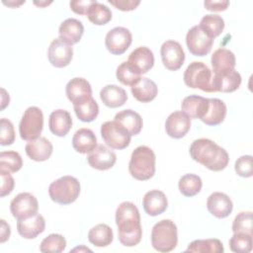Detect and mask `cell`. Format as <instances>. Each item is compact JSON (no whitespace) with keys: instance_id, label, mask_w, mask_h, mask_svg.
<instances>
[{"instance_id":"obj_1","label":"cell","mask_w":253,"mask_h":253,"mask_svg":"<svg viewBox=\"0 0 253 253\" xmlns=\"http://www.w3.org/2000/svg\"><path fill=\"white\" fill-rule=\"evenodd\" d=\"M116 224L120 242L126 247L137 245L142 237L140 214L131 202H123L116 210Z\"/></svg>"},{"instance_id":"obj_2","label":"cell","mask_w":253,"mask_h":253,"mask_svg":"<svg viewBox=\"0 0 253 253\" xmlns=\"http://www.w3.org/2000/svg\"><path fill=\"white\" fill-rule=\"evenodd\" d=\"M191 157L211 171H221L229 162L227 151L209 138L195 139L189 149Z\"/></svg>"},{"instance_id":"obj_3","label":"cell","mask_w":253,"mask_h":253,"mask_svg":"<svg viewBox=\"0 0 253 253\" xmlns=\"http://www.w3.org/2000/svg\"><path fill=\"white\" fill-rule=\"evenodd\" d=\"M128 171L131 177L138 181H146L155 174V154L146 146H137L131 153L128 163Z\"/></svg>"},{"instance_id":"obj_4","label":"cell","mask_w":253,"mask_h":253,"mask_svg":"<svg viewBox=\"0 0 253 253\" xmlns=\"http://www.w3.org/2000/svg\"><path fill=\"white\" fill-rule=\"evenodd\" d=\"M178 230L171 219L156 222L151 230V245L158 252H170L177 246Z\"/></svg>"},{"instance_id":"obj_5","label":"cell","mask_w":253,"mask_h":253,"mask_svg":"<svg viewBox=\"0 0 253 253\" xmlns=\"http://www.w3.org/2000/svg\"><path fill=\"white\" fill-rule=\"evenodd\" d=\"M80 194V183L72 176H62L53 181L48 187L50 199L59 205L74 203Z\"/></svg>"},{"instance_id":"obj_6","label":"cell","mask_w":253,"mask_h":253,"mask_svg":"<svg viewBox=\"0 0 253 253\" xmlns=\"http://www.w3.org/2000/svg\"><path fill=\"white\" fill-rule=\"evenodd\" d=\"M185 84L193 89H201L204 92L212 93V71L201 61H193L186 68L183 76Z\"/></svg>"},{"instance_id":"obj_7","label":"cell","mask_w":253,"mask_h":253,"mask_svg":"<svg viewBox=\"0 0 253 253\" xmlns=\"http://www.w3.org/2000/svg\"><path fill=\"white\" fill-rule=\"evenodd\" d=\"M43 127V115L40 108L32 106L25 112L19 124V133L22 139L31 141L40 137Z\"/></svg>"},{"instance_id":"obj_8","label":"cell","mask_w":253,"mask_h":253,"mask_svg":"<svg viewBox=\"0 0 253 253\" xmlns=\"http://www.w3.org/2000/svg\"><path fill=\"white\" fill-rule=\"evenodd\" d=\"M101 135L105 143L113 149H125L130 143L131 135L117 122L107 121L101 126Z\"/></svg>"},{"instance_id":"obj_9","label":"cell","mask_w":253,"mask_h":253,"mask_svg":"<svg viewBox=\"0 0 253 253\" xmlns=\"http://www.w3.org/2000/svg\"><path fill=\"white\" fill-rule=\"evenodd\" d=\"M10 211L17 220L27 219L38 213L39 203L31 193H20L11 201Z\"/></svg>"},{"instance_id":"obj_10","label":"cell","mask_w":253,"mask_h":253,"mask_svg":"<svg viewBox=\"0 0 253 253\" xmlns=\"http://www.w3.org/2000/svg\"><path fill=\"white\" fill-rule=\"evenodd\" d=\"M213 39L210 38L199 25L193 26L186 35V44L189 51L196 56L207 55L212 47Z\"/></svg>"},{"instance_id":"obj_11","label":"cell","mask_w":253,"mask_h":253,"mask_svg":"<svg viewBox=\"0 0 253 253\" xmlns=\"http://www.w3.org/2000/svg\"><path fill=\"white\" fill-rule=\"evenodd\" d=\"M132 42V36L128 29L115 27L110 30L105 38L107 49L115 55H121L126 51Z\"/></svg>"},{"instance_id":"obj_12","label":"cell","mask_w":253,"mask_h":253,"mask_svg":"<svg viewBox=\"0 0 253 253\" xmlns=\"http://www.w3.org/2000/svg\"><path fill=\"white\" fill-rule=\"evenodd\" d=\"M160 54L163 65L171 71L180 69L185 61V52L182 45L173 40L166 41L162 43Z\"/></svg>"},{"instance_id":"obj_13","label":"cell","mask_w":253,"mask_h":253,"mask_svg":"<svg viewBox=\"0 0 253 253\" xmlns=\"http://www.w3.org/2000/svg\"><path fill=\"white\" fill-rule=\"evenodd\" d=\"M47 57L51 65L57 68L67 66L73 57V48L61 39L52 40L47 50Z\"/></svg>"},{"instance_id":"obj_14","label":"cell","mask_w":253,"mask_h":253,"mask_svg":"<svg viewBox=\"0 0 253 253\" xmlns=\"http://www.w3.org/2000/svg\"><path fill=\"white\" fill-rule=\"evenodd\" d=\"M65 93L73 106L80 105L92 98V88L90 83L82 77H74L65 87Z\"/></svg>"},{"instance_id":"obj_15","label":"cell","mask_w":253,"mask_h":253,"mask_svg":"<svg viewBox=\"0 0 253 253\" xmlns=\"http://www.w3.org/2000/svg\"><path fill=\"white\" fill-rule=\"evenodd\" d=\"M191 127V119L182 111H175L169 115L165 123V130L172 138L184 137Z\"/></svg>"},{"instance_id":"obj_16","label":"cell","mask_w":253,"mask_h":253,"mask_svg":"<svg viewBox=\"0 0 253 253\" xmlns=\"http://www.w3.org/2000/svg\"><path fill=\"white\" fill-rule=\"evenodd\" d=\"M87 161L92 168L105 171L115 165L117 161V155L106 145L99 144L92 152L88 154Z\"/></svg>"},{"instance_id":"obj_17","label":"cell","mask_w":253,"mask_h":253,"mask_svg":"<svg viewBox=\"0 0 253 253\" xmlns=\"http://www.w3.org/2000/svg\"><path fill=\"white\" fill-rule=\"evenodd\" d=\"M207 208L211 215L217 218H224L231 213L233 204L226 194L213 192L207 200Z\"/></svg>"},{"instance_id":"obj_18","label":"cell","mask_w":253,"mask_h":253,"mask_svg":"<svg viewBox=\"0 0 253 253\" xmlns=\"http://www.w3.org/2000/svg\"><path fill=\"white\" fill-rule=\"evenodd\" d=\"M241 75L235 69L212 75L211 85L214 92L231 93L239 88Z\"/></svg>"},{"instance_id":"obj_19","label":"cell","mask_w":253,"mask_h":253,"mask_svg":"<svg viewBox=\"0 0 253 253\" xmlns=\"http://www.w3.org/2000/svg\"><path fill=\"white\" fill-rule=\"evenodd\" d=\"M127 62L140 75L145 74L154 65V55L147 46H138L130 52Z\"/></svg>"},{"instance_id":"obj_20","label":"cell","mask_w":253,"mask_h":253,"mask_svg":"<svg viewBox=\"0 0 253 253\" xmlns=\"http://www.w3.org/2000/svg\"><path fill=\"white\" fill-rule=\"evenodd\" d=\"M144 211L150 216H156L163 213L167 207L168 201L165 194L159 190H151L145 193L142 201Z\"/></svg>"},{"instance_id":"obj_21","label":"cell","mask_w":253,"mask_h":253,"mask_svg":"<svg viewBox=\"0 0 253 253\" xmlns=\"http://www.w3.org/2000/svg\"><path fill=\"white\" fill-rule=\"evenodd\" d=\"M58 34L59 39L72 46L81 40L84 34V27L79 20L75 18H68L60 24Z\"/></svg>"},{"instance_id":"obj_22","label":"cell","mask_w":253,"mask_h":253,"mask_svg":"<svg viewBox=\"0 0 253 253\" xmlns=\"http://www.w3.org/2000/svg\"><path fill=\"white\" fill-rule=\"evenodd\" d=\"M182 112L190 119L202 120L209 108V98L198 95H190L183 99L181 103Z\"/></svg>"},{"instance_id":"obj_23","label":"cell","mask_w":253,"mask_h":253,"mask_svg":"<svg viewBox=\"0 0 253 253\" xmlns=\"http://www.w3.org/2000/svg\"><path fill=\"white\" fill-rule=\"evenodd\" d=\"M25 150L27 155L32 160L42 162L47 160L50 157L53 147L51 142L46 137L40 136L35 140L29 141L25 146Z\"/></svg>"},{"instance_id":"obj_24","label":"cell","mask_w":253,"mask_h":253,"mask_svg":"<svg viewBox=\"0 0 253 253\" xmlns=\"http://www.w3.org/2000/svg\"><path fill=\"white\" fill-rule=\"evenodd\" d=\"M48 126L53 134L57 136H65L72 126L71 115L66 110H54L49 115Z\"/></svg>"},{"instance_id":"obj_25","label":"cell","mask_w":253,"mask_h":253,"mask_svg":"<svg viewBox=\"0 0 253 253\" xmlns=\"http://www.w3.org/2000/svg\"><path fill=\"white\" fill-rule=\"evenodd\" d=\"M45 228V220L41 213H37L36 215L18 220L17 222V230L19 234L26 239H34L39 234L43 232Z\"/></svg>"},{"instance_id":"obj_26","label":"cell","mask_w":253,"mask_h":253,"mask_svg":"<svg viewBox=\"0 0 253 253\" xmlns=\"http://www.w3.org/2000/svg\"><path fill=\"white\" fill-rule=\"evenodd\" d=\"M114 121L120 124L130 135L138 134L143 126L141 116L130 109H126L117 113Z\"/></svg>"},{"instance_id":"obj_27","label":"cell","mask_w":253,"mask_h":253,"mask_svg":"<svg viewBox=\"0 0 253 253\" xmlns=\"http://www.w3.org/2000/svg\"><path fill=\"white\" fill-rule=\"evenodd\" d=\"M130 90L132 96L141 103H148L152 101L158 93L156 83L147 77H140L130 87Z\"/></svg>"},{"instance_id":"obj_28","label":"cell","mask_w":253,"mask_h":253,"mask_svg":"<svg viewBox=\"0 0 253 253\" xmlns=\"http://www.w3.org/2000/svg\"><path fill=\"white\" fill-rule=\"evenodd\" d=\"M101 101L108 108H119L127 100L126 90L116 84H108L100 91Z\"/></svg>"},{"instance_id":"obj_29","label":"cell","mask_w":253,"mask_h":253,"mask_svg":"<svg viewBox=\"0 0 253 253\" xmlns=\"http://www.w3.org/2000/svg\"><path fill=\"white\" fill-rule=\"evenodd\" d=\"M72 146L79 153H90L97 147V137L90 128H79L72 137Z\"/></svg>"},{"instance_id":"obj_30","label":"cell","mask_w":253,"mask_h":253,"mask_svg":"<svg viewBox=\"0 0 253 253\" xmlns=\"http://www.w3.org/2000/svg\"><path fill=\"white\" fill-rule=\"evenodd\" d=\"M211 61L213 74L232 70L236 64L234 53L231 50L223 47L217 48L213 51Z\"/></svg>"},{"instance_id":"obj_31","label":"cell","mask_w":253,"mask_h":253,"mask_svg":"<svg viewBox=\"0 0 253 253\" xmlns=\"http://www.w3.org/2000/svg\"><path fill=\"white\" fill-rule=\"evenodd\" d=\"M226 116V105L225 103L217 98H209V108L201 120L208 126H217L221 124Z\"/></svg>"},{"instance_id":"obj_32","label":"cell","mask_w":253,"mask_h":253,"mask_svg":"<svg viewBox=\"0 0 253 253\" xmlns=\"http://www.w3.org/2000/svg\"><path fill=\"white\" fill-rule=\"evenodd\" d=\"M113 230L106 223H99L88 232V240L97 247H106L113 242Z\"/></svg>"},{"instance_id":"obj_33","label":"cell","mask_w":253,"mask_h":253,"mask_svg":"<svg viewBox=\"0 0 253 253\" xmlns=\"http://www.w3.org/2000/svg\"><path fill=\"white\" fill-rule=\"evenodd\" d=\"M200 28L211 39L219 36L224 29V20L215 14L205 15L200 22Z\"/></svg>"},{"instance_id":"obj_34","label":"cell","mask_w":253,"mask_h":253,"mask_svg":"<svg viewBox=\"0 0 253 253\" xmlns=\"http://www.w3.org/2000/svg\"><path fill=\"white\" fill-rule=\"evenodd\" d=\"M223 245L219 239H197L192 241L185 252H203V253H222Z\"/></svg>"},{"instance_id":"obj_35","label":"cell","mask_w":253,"mask_h":253,"mask_svg":"<svg viewBox=\"0 0 253 253\" xmlns=\"http://www.w3.org/2000/svg\"><path fill=\"white\" fill-rule=\"evenodd\" d=\"M202 179L196 174H185L178 182V188L182 195L185 197H194L202 190Z\"/></svg>"},{"instance_id":"obj_36","label":"cell","mask_w":253,"mask_h":253,"mask_svg":"<svg viewBox=\"0 0 253 253\" xmlns=\"http://www.w3.org/2000/svg\"><path fill=\"white\" fill-rule=\"evenodd\" d=\"M87 17L91 23L97 26L106 25L112 19L111 10L104 4L94 0L87 11Z\"/></svg>"},{"instance_id":"obj_37","label":"cell","mask_w":253,"mask_h":253,"mask_svg":"<svg viewBox=\"0 0 253 253\" xmlns=\"http://www.w3.org/2000/svg\"><path fill=\"white\" fill-rule=\"evenodd\" d=\"M73 108L76 117L84 123L93 122L99 114L98 103L95 101L93 97L80 105L73 106Z\"/></svg>"},{"instance_id":"obj_38","label":"cell","mask_w":253,"mask_h":253,"mask_svg":"<svg viewBox=\"0 0 253 253\" xmlns=\"http://www.w3.org/2000/svg\"><path fill=\"white\" fill-rule=\"evenodd\" d=\"M23 166L21 155L17 151L9 150L0 153V170L10 173L18 172Z\"/></svg>"},{"instance_id":"obj_39","label":"cell","mask_w":253,"mask_h":253,"mask_svg":"<svg viewBox=\"0 0 253 253\" xmlns=\"http://www.w3.org/2000/svg\"><path fill=\"white\" fill-rule=\"evenodd\" d=\"M252 235L244 232H235L229 239V248L235 253H248L252 250Z\"/></svg>"},{"instance_id":"obj_40","label":"cell","mask_w":253,"mask_h":253,"mask_svg":"<svg viewBox=\"0 0 253 253\" xmlns=\"http://www.w3.org/2000/svg\"><path fill=\"white\" fill-rule=\"evenodd\" d=\"M66 247V239L61 234L51 233L46 236L40 245L41 252L60 253Z\"/></svg>"},{"instance_id":"obj_41","label":"cell","mask_w":253,"mask_h":253,"mask_svg":"<svg viewBox=\"0 0 253 253\" xmlns=\"http://www.w3.org/2000/svg\"><path fill=\"white\" fill-rule=\"evenodd\" d=\"M116 76L122 84L127 86H132L141 77L127 61H124L118 66Z\"/></svg>"},{"instance_id":"obj_42","label":"cell","mask_w":253,"mask_h":253,"mask_svg":"<svg viewBox=\"0 0 253 253\" xmlns=\"http://www.w3.org/2000/svg\"><path fill=\"white\" fill-rule=\"evenodd\" d=\"M252 211H241L239 212L232 222V231L244 232L252 235Z\"/></svg>"},{"instance_id":"obj_43","label":"cell","mask_w":253,"mask_h":253,"mask_svg":"<svg viewBox=\"0 0 253 253\" xmlns=\"http://www.w3.org/2000/svg\"><path fill=\"white\" fill-rule=\"evenodd\" d=\"M15 141L14 126L8 119L2 118L0 121V144L11 145Z\"/></svg>"},{"instance_id":"obj_44","label":"cell","mask_w":253,"mask_h":253,"mask_svg":"<svg viewBox=\"0 0 253 253\" xmlns=\"http://www.w3.org/2000/svg\"><path fill=\"white\" fill-rule=\"evenodd\" d=\"M234 170L236 174L243 178H249L253 175L252 168V156L242 155L236 161L234 165Z\"/></svg>"},{"instance_id":"obj_45","label":"cell","mask_w":253,"mask_h":253,"mask_svg":"<svg viewBox=\"0 0 253 253\" xmlns=\"http://www.w3.org/2000/svg\"><path fill=\"white\" fill-rule=\"evenodd\" d=\"M0 179H1V188H0V196L3 198L9 194L14 189L15 181L10 172L0 170Z\"/></svg>"},{"instance_id":"obj_46","label":"cell","mask_w":253,"mask_h":253,"mask_svg":"<svg viewBox=\"0 0 253 253\" xmlns=\"http://www.w3.org/2000/svg\"><path fill=\"white\" fill-rule=\"evenodd\" d=\"M109 3L121 11H132L139 4V0H109Z\"/></svg>"},{"instance_id":"obj_47","label":"cell","mask_w":253,"mask_h":253,"mask_svg":"<svg viewBox=\"0 0 253 253\" xmlns=\"http://www.w3.org/2000/svg\"><path fill=\"white\" fill-rule=\"evenodd\" d=\"M94 2V0H73L70 1L69 6L71 10L79 15H86L90 5Z\"/></svg>"},{"instance_id":"obj_48","label":"cell","mask_w":253,"mask_h":253,"mask_svg":"<svg viewBox=\"0 0 253 253\" xmlns=\"http://www.w3.org/2000/svg\"><path fill=\"white\" fill-rule=\"evenodd\" d=\"M229 1L227 0H218V1H205L204 6L207 10L212 12H221L227 9Z\"/></svg>"},{"instance_id":"obj_49","label":"cell","mask_w":253,"mask_h":253,"mask_svg":"<svg viewBox=\"0 0 253 253\" xmlns=\"http://www.w3.org/2000/svg\"><path fill=\"white\" fill-rule=\"evenodd\" d=\"M0 221H1V232H0L1 243H4L6 240L9 239L10 234H11V229H10L9 224L4 219H1Z\"/></svg>"},{"instance_id":"obj_50","label":"cell","mask_w":253,"mask_h":253,"mask_svg":"<svg viewBox=\"0 0 253 253\" xmlns=\"http://www.w3.org/2000/svg\"><path fill=\"white\" fill-rule=\"evenodd\" d=\"M1 92H2V95H1V110H4L6 108V106L9 105L10 97H9V94L6 92V90L4 88H1Z\"/></svg>"},{"instance_id":"obj_51","label":"cell","mask_w":253,"mask_h":253,"mask_svg":"<svg viewBox=\"0 0 253 253\" xmlns=\"http://www.w3.org/2000/svg\"><path fill=\"white\" fill-rule=\"evenodd\" d=\"M25 3V0H22V1H8V2H6V1H3V4H5V5H8V6H10V7H18V6H20V5H22V4H24Z\"/></svg>"},{"instance_id":"obj_52","label":"cell","mask_w":253,"mask_h":253,"mask_svg":"<svg viewBox=\"0 0 253 253\" xmlns=\"http://www.w3.org/2000/svg\"><path fill=\"white\" fill-rule=\"evenodd\" d=\"M71 251H72V252H75V251H79V252H81V251H89V252H91V250H90L89 248L85 247L84 245H80L79 247H75V248L72 249Z\"/></svg>"},{"instance_id":"obj_53","label":"cell","mask_w":253,"mask_h":253,"mask_svg":"<svg viewBox=\"0 0 253 253\" xmlns=\"http://www.w3.org/2000/svg\"><path fill=\"white\" fill-rule=\"evenodd\" d=\"M34 3H35L36 5H38V6H40V7H44V6H47L48 4H50L51 1H50V2H46V1H45V2H41V1H40V2H37V1H35Z\"/></svg>"}]
</instances>
